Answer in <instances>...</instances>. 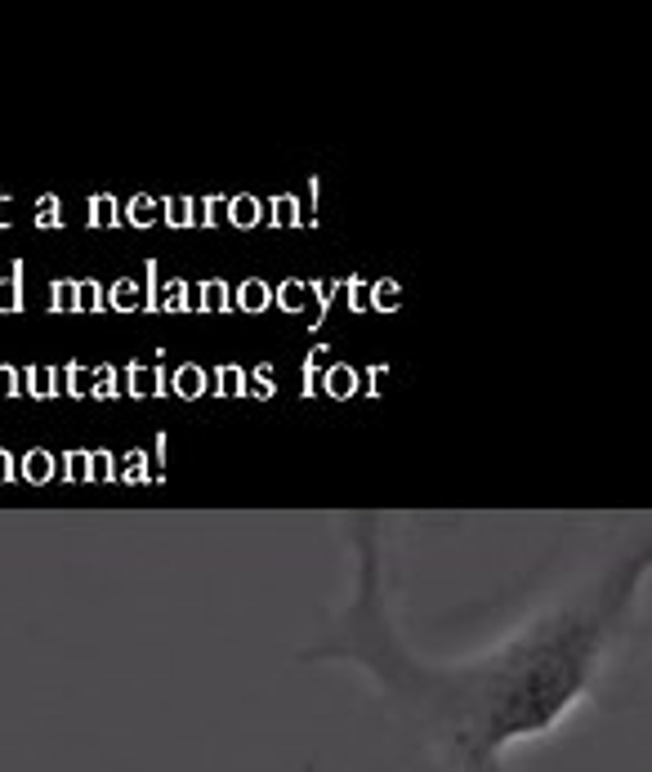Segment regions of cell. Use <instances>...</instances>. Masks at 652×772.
Returning a JSON list of instances; mask_svg holds the SVG:
<instances>
[{
    "mask_svg": "<svg viewBox=\"0 0 652 772\" xmlns=\"http://www.w3.org/2000/svg\"><path fill=\"white\" fill-rule=\"evenodd\" d=\"M242 304H246V308H264V286H246V290H242Z\"/></svg>",
    "mask_w": 652,
    "mask_h": 772,
    "instance_id": "cell-1",
    "label": "cell"
},
{
    "mask_svg": "<svg viewBox=\"0 0 652 772\" xmlns=\"http://www.w3.org/2000/svg\"><path fill=\"white\" fill-rule=\"evenodd\" d=\"M45 469H50V465H45L41 456H32V461H28V474H32V478H45Z\"/></svg>",
    "mask_w": 652,
    "mask_h": 772,
    "instance_id": "cell-2",
    "label": "cell"
},
{
    "mask_svg": "<svg viewBox=\"0 0 652 772\" xmlns=\"http://www.w3.org/2000/svg\"><path fill=\"white\" fill-rule=\"evenodd\" d=\"M206 299H210V308H220V299H224V290H220V286H206Z\"/></svg>",
    "mask_w": 652,
    "mask_h": 772,
    "instance_id": "cell-3",
    "label": "cell"
}]
</instances>
